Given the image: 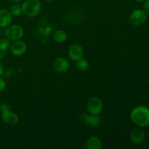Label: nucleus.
<instances>
[{
	"instance_id": "nucleus-25",
	"label": "nucleus",
	"mask_w": 149,
	"mask_h": 149,
	"mask_svg": "<svg viewBox=\"0 0 149 149\" xmlns=\"http://www.w3.org/2000/svg\"><path fill=\"white\" fill-rule=\"evenodd\" d=\"M45 1H54V0H45Z\"/></svg>"
},
{
	"instance_id": "nucleus-14",
	"label": "nucleus",
	"mask_w": 149,
	"mask_h": 149,
	"mask_svg": "<svg viewBox=\"0 0 149 149\" xmlns=\"http://www.w3.org/2000/svg\"><path fill=\"white\" fill-rule=\"evenodd\" d=\"M53 39L57 43H63L67 39V34L64 31H56L53 35Z\"/></svg>"
},
{
	"instance_id": "nucleus-19",
	"label": "nucleus",
	"mask_w": 149,
	"mask_h": 149,
	"mask_svg": "<svg viewBox=\"0 0 149 149\" xmlns=\"http://www.w3.org/2000/svg\"><path fill=\"white\" fill-rule=\"evenodd\" d=\"M0 110L1 111H7V110H10V106H9L7 103H4L0 106Z\"/></svg>"
},
{
	"instance_id": "nucleus-18",
	"label": "nucleus",
	"mask_w": 149,
	"mask_h": 149,
	"mask_svg": "<svg viewBox=\"0 0 149 149\" xmlns=\"http://www.w3.org/2000/svg\"><path fill=\"white\" fill-rule=\"evenodd\" d=\"M6 88V82L3 79L0 78V93L4 91Z\"/></svg>"
},
{
	"instance_id": "nucleus-7",
	"label": "nucleus",
	"mask_w": 149,
	"mask_h": 149,
	"mask_svg": "<svg viewBox=\"0 0 149 149\" xmlns=\"http://www.w3.org/2000/svg\"><path fill=\"white\" fill-rule=\"evenodd\" d=\"M68 55L71 60L77 61L82 58L84 55V49L79 44H74L68 49Z\"/></svg>"
},
{
	"instance_id": "nucleus-16",
	"label": "nucleus",
	"mask_w": 149,
	"mask_h": 149,
	"mask_svg": "<svg viewBox=\"0 0 149 149\" xmlns=\"http://www.w3.org/2000/svg\"><path fill=\"white\" fill-rule=\"evenodd\" d=\"M10 13H11L12 16H15V17H17L21 15L22 12V7L19 4H13L11 7H10Z\"/></svg>"
},
{
	"instance_id": "nucleus-23",
	"label": "nucleus",
	"mask_w": 149,
	"mask_h": 149,
	"mask_svg": "<svg viewBox=\"0 0 149 149\" xmlns=\"http://www.w3.org/2000/svg\"><path fill=\"white\" fill-rule=\"evenodd\" d=\"M135 1H137V2H143V1H144L145 0H135Z\"/></svg>"
},
{
	"instance_id": "nucleus-5",
	"label": "nucleus",
	"mask_w": 149,
	"mask_h": 149,
	"mask_svg": "<svg viewBox=\"0 0 149 149\" xmlns=\"http://www.w3.org/2000/svg\"><path fill=\"white\" fill-rule=\"evenodd\" d=\"M147 19V15L145 10L138 9L134 10L130 17V21L133 26H138L143 24Z\"/></svg>"
},
{
	"instance_id": "nucleus-20",
	"label": "nucleus",
	"mask_w": 149,
	"mask_h": 149,
	"mask_svg": "<svg viewBox=\"0 0 149 149\" xmlns=\"http://www.w3.org/2000/svg\"><path fill=\"white\" fill-rule=\"evenodd\" d=\"M143 7L144 10L146 11L149 12V0H145V2H144L143 4Z\"/></svg>"
},
{
	"instance_id": "nucleus-3",
	"label": "nucleus",
	"mask_w": 149,
	"mask_h": 149,
	"mask_svg": "<svg viewBox=\"0 0 149 149\" xmlns=\"http://www.w3.org/2000/svg\"><path fill=\"white\" fill-rule=\"evenodd\" d=\"M24 34V30L19 25H13L7 28L5 31L7 39L10 41L20 40Z\"/></svg>"
},
{
	"instance_id": "nucleus-9",
	"label": "nucleus",
	"mask_w": 149,
	"mask_h": 149,
	"mask_svg": "<svg viewBox=\"0 0 149 149\" xmlns=\"http://www.w3.org/2000/svg\"><path fill=\"white\" fill-rule=\"evenodd\" d=\"M1 117L3 122L9 125H16L19 122V117L17 113L10 110L2 111Z\"/></svg>"
},
{
	"instance_id": "nucleus-2",
	"label": "nucleus",
	"mask_w": 149,
	"mask_h": 149,
	"mask_svg": "<svg viewBox=\"0 0 149 149\" xmlns=\"http://www.w3.org/2000/svg\"><path fill=\"white\" fill-rule=\"evenodd\" d=\"M22 12L30 17H36L39 14L42 5L39 0H26L22 4Z\"/></svg>"
},
{
	"instance_id": "nucleus-13",
	"label": "nucleus",
	"mask_w": 149,
	"mask_h": 149,
	"mask_svg": "<svg viewBox=\"0 0 149 149\" xmlns=\"http://www.w3.org/2000/svg\"><path fill=\"white\" fill-rule=\"evenodd\" d=\"M101 147V141L97 136L90 137L86 143V148L87 149H100Z\"/></svg>"
},
{
	"instance_id": "nucleus-21",
	"label": "nucleus",
	"mask_w": 149,
	"mask_h": 149,
	"mask_svg": "<svg viewBox=\"0 0 149 149\" xmlns=\"http://www.w3.org/2000/svg\"><path fill=\"white\" fill-rule=\"evenodd\" d=\"M6 54V51L3 50V49H1V48H0V59L2 58H4V55H5Z\"/></svg>"
},
{
	"instance_id": "nucleus-17",
	"label": "nucleus",
	"mask_w": 149,
	"mask_h": 149,
	"mask_svg": "<svg viewBox=\"0 0 149 149\" xmlns=\"http://www.w3.org/2000/svg\"><path fill=\"white\" fill-rule=\"evenodd\" d=\"M10 40L8 39H0V48L3 50H7L10 47Z\"/></svg>"
},
{
	"instance_id": "nucleus-12",
	"label": "nucleus",
	"mask_w": 149,
	"mask_h": 149,
	"mask_svg": "<svg viewBox=\"0 0 149 149\" xmlns=\"http://www.w3.org/2000/svg\"><path fill=\"white\" fill-rule=\"evenodd\" d=\"M13 16L8 10H0V27H7L11 24Z\"/></svg>"
},
{
	"instance_id": "nucleus-15",
	"label": "nucleus",
	"mask_w": 149,
	"mask_h": 149,
	"mask_svg": "<svg viewBox=\"0 0 149 149\" xmlns=\"http://www.w3.org/2000/svg\"><path fill=\"white\" fill-rule=\"evenodd\" d=\"M77 68L79 71H85L88 69L89 68V63L87 60L83 59V58H81V59L78 60L77 61Z\"/></svg>"
},
{
	"instance_id": "nucleus-10",
	"label": "nucleus",
	"mask_w": 149,
	"mask_h": 149,
	"mask_svg": "<svg viewBox=\"0 0 149 149\" xmlns=\"http://www.w3.org/2000/svg\"><path fill=\"white\" fill-rule=\"evenodd\" d=\"M52 65L55 71L59 73H63L68 69L70 64L68 60L65 58H58L54 61Z\"/></svg>"
},
{
	"instance_id": "nucleus-24",
	"label": "nucleus",
	"mask_w": 149,
	"mask_h": 149,
	"mask_svg": "<svg viewBox=\"0 0 149 149\" xmlns=\"http://www.w3.org/2000/svg\"><path fill=\"white\" fill-rule=\"evenodd\" d=\"M11 1H14V2H17V1H20V0H11Z\"/></svg>"
},
{
	"instance_id": "nucleus-8",
	"label": "nucleus",
	"mask_w": 149,
	"mask_h": 149,
	"mask_svg": "<svg viewBox=\"0 0 149 149\" xmlns=\"http://www.w3.org/2000/svg\"><path fill=\"white\" fill-rule=\"evenodd\" d=\"M27 49V45L24 42L20 40L15 41L10 46V51L15 56H20L23 55Z\"/></svg>"
},
{
	"instance_id": "nucleus-22",
	"label": "nucleus",
	"mask_w": 149,
	"mask_h": 149,
	"mask_svg": "<svg viewBox=\"0 0 149 149\" xmlns=\"http://www.w3.org/2000/svg\"><path fill=\"white\" fill-rule=\"evenodd\" d=\"M3 71H4V66H3L2 63L0 62V76H1V74H3Z\"/></svg>"
},
{
	"instance_id": "nucleus-4",
	"label": "nucleus",
	"mask_w": 149,
	"mask_h": 149,
	"mask_svg": "<svg viewBox=\"0 0 149 149\" xmlns=\"http://www.w3.org/2000/svg\"><path fill=\"white\" fill-rule=\"evenodd\" d=\"M103 109V104L101 99L98 97H91L87 103V110L92 114L98 115L101 113Z\"/></svg>"
},
{
	"instance_id": "nucleus-1",
	"label": "nucleus",
	"mask_w": 149,
	"mask_h": 149,
	"mask_svg": "<svg viewBox=\"0 0 149 149\" xmlns=\"http://www.w3.org/2000/svg\"><path fill=\"white\" fill-rule=\"evenodd\" d=\"M130 119L132 122L139 127H146L148 126L149 109L144 106H136L131 111Z\"/></svg>"
},
{
	"instance_id": "nucleus-11",
	"label": "nucleus",
	"mask_w": 149,
	"mask_h": 149,
	"mask_svg": "<svg viewBox=\"0 0 149 149\" xmlns=\"http://www.w3.org/2000/svg\"><path fill=\"white\" fill-rule=\"evenodd\" d=\"M146 135L144 131L141 128H134L130 132V140L135 144H140L145 140Z\"/></svg>"
},
{
	"instance_id": "nucleus-6",
	"label": "nucleus",
	"mask_w": 149,
	"mask_h": 149,
	"mask_svg": "<svg viewBox=\"0 0 149 149\" xmlns=\"http://www.w3.org/2000/svg\"><path fill=\"white\" fill-rule=\"evenodd\" d=\"M80 122L84 125H89L92 127H98L101 124V119L98 115L95 114H82L79 118Z\"/></svg>"
}]
</instances>
